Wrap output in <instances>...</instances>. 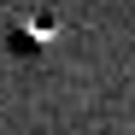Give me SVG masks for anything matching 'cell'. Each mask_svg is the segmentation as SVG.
I'll list each match as a JSON object with an SVG mask.
<instances>
[{
  "label": "cell",
  "instance_id": "6da1fadb",
  "mask_svg": "<svg viewBox=\"0 0 135 135\" xmlns=\"http://www.w3.org/2000/svg\"><path fill=\"white\" fill-rule=\"evenodd\" d=\"M53 35H59L53 18H30V24H18V30H12V53H35V47H47Z\"/></svg>",
  "mask_w": 135,
  "mask_h": 135
}]
</instances>
